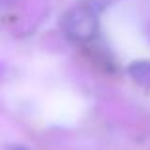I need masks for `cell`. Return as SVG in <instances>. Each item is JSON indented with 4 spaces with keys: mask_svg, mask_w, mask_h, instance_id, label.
<instances>
[{
    "mask_svg": "<svg viewBox=\"0 0 150 150\" xmlns=\"http://www.w3.org/2000/svg\"><path fill=\"white\" fill-rule=\"evenodd\" d=\"M61 29L72 42H89L99 33V17L89 6H74L61 17Z\"/></svg>",
    "mask_w": 150,
    "mask_h": 150,
    "instance_id": "6da1fadb",
    "label": "cell"
},
{
    "mask_svg": "<svg viewBox=\"0 0 150 150\" xmlns=\"http://www.w3.org/2000/svg\"><path fill=\"white\" fill-rule=\"evenodd\" d=\"M129 76L143 86H150V61H135L129 67Z\"/></svg>",
    "mask_w": 150,
    "mask_h": 150,
    "instance_id": "7a4b0ae2",
    "label": "cell"
},
{
    "mask_svg": "<svg viewBox=\"0 0 150 150\" xmlns=\"http://www.w3.org/2000/svg\"><path fill=\"white\" fill-rule=\"evenodd\" d=\"M6 150H29V148H25V146H21V144H11V146H8Z\"/></svg>",
    "mask_w": 150,
    "mask_h": 150,
    "instance_id": "3957f363",
    "label": "cell"
}]
</instances>
